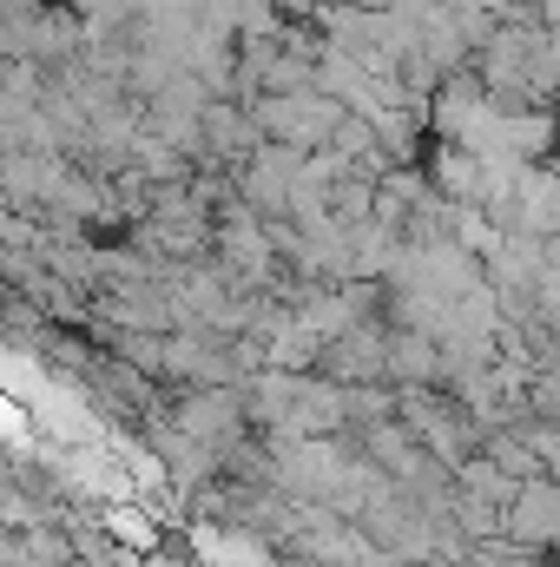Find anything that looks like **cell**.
I'll return each instance as SVG.
<instances>
[{"mask_svg": "<svg viewBox=\"0 0 560 567\" xmlns=\"http://www.w3.org/2000/svg\"><path fill=\"white\" fill-rule=\"evenodd\" d=\"M501 528H508L521 548H548V542H560V488L554 482H528V488L515 495V508L501 515Z\"/></svg>", "mask_w": 560, "mask_h": 567, "instance_id": "cell-1", "label": "cell"}, {"mask_svg": "<svg viewBox=\"0 0 560 567\" xmlns=\"http://www.w3.org/2000/svg\"><path fill=\"white\" fill-rule=\"evenodd\" d=\"M376 7H383V0H376Z\"/></svg>", "mask_w": 560, "mask_h": 567, "instance_id": "cell-2", "label": "cell"}]
</instances>
